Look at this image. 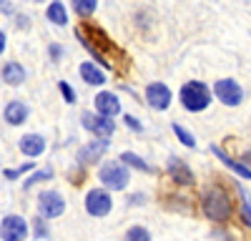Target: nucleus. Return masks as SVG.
Segmentation results:
<instances>
[{
  "mask_svg": "<svg viewBox=\"0 0 251 241\" xmlns=\"http://www.w3.org/2000/svg\"><path fill=\"white\" fill-rule=\"evenodd\" d=\"M126 241H151V234L146 226H131L126 231Z\"/></svg>",
  "mask_w": 251,
  "mask_h": 241,
  "instance_id": "nucleus-22",
  "label": "nucleus"
},
{
  "mask_svg": "<svg viewBox=\"0 0 251 241\" xmlns=\"http://www.w3.org/2000/svg\"><path fill=\"white\" fill-rule=\"evenodd\" d=\"M121 164H126V166H133V169L146 171V173H153V166H151V164H146L143 158H138L133 151H123V153H121Z\"/></svg>",
  "mask_w": 251,
  "mask_h": 241,
  "instance_id": "nucleus-20",
  "label": "nucleus"
},
{
  "mask_svg": "<svg viewBox=\"0 0 251 241\" xmlns=\"http://www.w3.org/2000/svg\"><path fill=\"white\" fill-rule=\"evenodd\" d=\"M166 169H169V176L176 181V184H181V186H191L194 184V173H191V169H188L181 158L171 156L169 164H166Z\"/></svg>",
  "mask_w": 251,
  "mask_h": 241,
  "instance_id": "nucleus-13",
  "label": "nucleus"
},
{
  "mask_svg": "<svg viewBox=\"0 0 251 241\" xmlns=\"http://www.w3.org/2000/svg\"><path fill=\"white\" fill-rule=\"evenodd\" d=\"M201 209H203V216L211 221H228V216H231V201L226 196V189L219 184L206 186L201 193Z\"/></svg>",
  "mask_w": 251,
  "mask_h": 241,
  "instance_id": "nucleus-2",
  "label": "nucleus"
},
{
  "mask_svg": "<svg viewBox=\"0 0 251 241\" xmlns=\"http://www.w3.org/2000/svg\"><path fill=\"white\" fill-rule=\"evenodd\" d=\"M35 234H38V236H48V226L43 224V218L35 221Z\"/></svg>",
  "mask_w": 251,
  "mask_h": 241,
  "instance_id": "nucleus-30",
  "label": "nucleus"
},
{
  "mask_svg": "<svg viewBox=\"0 0 251 241\" xmlns=\"http://www.w3.org/2000/svg\"><path fill=\"white\" fill-rule=\"evenodd\" d=\"M80 123H83V128H86V131H91L98 138H106V141L116 133L113 118H106V116H100V113H88L86 111V113L80 116Z\"/></svg>",
  "mask_w": 251,
  "mask_h": 241,
  "instance_id": "nucleus-6",
  "label": "nucleus"
},
{
  "mask_svg": "<svg viewBox=\"0 0 251 241\" xmlns=\"http://www.w3.org/2000/svg\"><path fill=\"white\" fill-rule=\"evenodd\" d=\"M25 236H28V224L23 216L8 214L0 221V239L3 241H25Z\"/></svg>",
  "mask_w": 251,
  "mask_h": 241,
  "instance_id": "nucleus-8",
  "label": "nucleus"
},
{
  "mask_svg": "<svg viewBox=\"0 0 251 241\" xmlns=\"http://www.w3.org/2000/svg\"><path fill=\"white\" fill-rule=\"evenodd\" d=\"M214 96L221 100L224 106L228 108H236L241 100H244V88L236 83L234 78H221L214 83Z\"/></svg>",
  "mask_w": 251,
  "mask_h": 241,
  "instance_id": "nucleus-5",
  "label": "nucleus"
},
{
  "mask_svg": "<svg viewBox=\"0 0 251 241\" xmlns=\"http://www.w3.org/2000/svg\"><path fill=\"white\" fill-rule=\"evenodd\" d=\"M48 178H53V169H50V166H48V169L35 171V176H30V178L25 181V189H30L33 184H38V181H48Z\"/></svg>",
  "mask_w": 251,
  "mask_h": 241,
  "instance_id": "nucleus-24",
  "label": "nucleus"
},
{
  "mask_svg": "<svg viewBox=\"0 0 251 241\" xmlns=\"http://www.w3.org/2000/svg\"><path fill=\"white\" fill-rule=\"evenodd\" d=\"M28 171H33L30 161H28V164H23V166H18V169H5V178H8V181H15V178H20V176L28 173Z\"/></svg>",
  "mask_w": 251,
  "mask_h": 241,
  "instance_id": "nucleus-26",
  "label": "nucleus"
},
{
  "mask_svg": "<svg viewBox=\"0 0 251 241\" xmlns=\"http://www.w3.org/2000/svg\"><path fill=\"white\" fill-rule=\"evenodd\" d=\"M75 35H78L80 43L91 50V55L98 60V63H103L106 68H113V55H118V50H116V46L111 43V38L106 33L98 30V28H91V25H86V28L80 25L75 30Z\"/></svg>",
  "mask_w": 251,
  "mask_h": 241,
  "instance_id": "nucleus-1",
  "label": "nucleus"
},
{
  "mask_svg": "<svg viewBox=\"0 0 251 241\" xmlns=\"http://www.w3.org/2000/svg\"><path fill=\"white\" fill-rule=\"evenodd\" d=\"M178 98H181V106L186 111L201 113V111H206L208 106H211V98L214 96H211V91H208V86L201 83V80H188V83L181 86Z\"/></svg>",
  "mask_w": 251,
  "mask_h": 241,
  "instance_id": "nucleus-3",
  "label": "nucleus"
},
{
  "mask_svg": "<svg viewBox=\"0 0 251 241\" xmlns=\"http://www.w3.org/2000/svg\"><path fill=\"white\" fill-rule=\"evenodd\" d=\"M174 133L178 136V141H181V144H183L186 148H196V138H194L191 133H188L181 123H174Z\"/></svg>",
  "mask_w": 251,
  "mask_h": 241,
  "instance_id": "nucleus-23",
  "label": "nucleus"
},
{
  "mask_svg": "<svg viewBox=\"0 0 251 241\" xmlns=\"http://www.w3.org/2000/svg\"><path fill=\"white\" fill-rule=\"evenodd\" d=\"M146 100H149L151 108L166 111V108L171 106L174 96H171V91H169V86H166V83H149V86H146Z\"/></svg>",
  "mask_w": 251,
  "mask_h": 241,
  "instance_id": "nucleus-10",
  "label": "nucleus"
},
{
  "mask_svg": "<svg viewBox=\"0 0 251 241\" xmlns=\"http://www.w3.org/2000/svg\"><path fill=\"white\" fill-rule=\"evenodd\" d=\"M78 73H80V78L86 80L88 86H103L106 83V73H103L96 63H80V68H78Z\"/></svg>",
  "mask_w": 251,
  "mask_h": 241,
  "instance_id": "nucleus-16",
  "label": "nucleus"
},
{
  "mask_svg": "<svg viewBox=\"0 0 251 241\" xmlns=\"http://www.w3.org/2000/svg\"><path fill=\"white\" fill-rule=\"evenodd\" d=\"M106 151H108V141L106 138H96V141H91V144L80 146L78 161L80 164H96L100 156H106Z\"/></svg>",
  "mask_w": 251,
  "mask_h": 241,
  "instance_id": "nucleus-12",
  "label": "nucleus"
},
{
  "mask_svg": "<svg viewBox=\"0 0 251 241\" xmlns=\"http://www.w3.org/2000/svg\"><path fill=\"white\" fill-rule=\"evenodd\" d=\"M46 18L50 20L53 25H66L68 23V10H66V3H60V0H53L46 10Z\"/></svg>",
  "mask_w": 251,
  "mask_h": 241,
  "instance_id": "nucleus-18",
  "label": "nucleus"
},
{
  "mask_svg": "<svg viewBox=\"0 0 251 241\" xmlns=\"http://www.w3.org/2000/svg\"><path fill=\"white\" fill-rule=\"evenodd\" d=\"M98 178H100V184L106 189L123 191L126 186H128V181H131V173H128V166L121 164V161H106V164L100 166V171H98Z\"/></svg>",
  "mask_w": 251,
  "mask_h": 241,
  "instance_id": "nucleus-4",
  "label": "nucleus"
},
{
  "mask_svg": "<svg viewBox=\"0 0 251 241\" xmlns=\"http://www.w3.org/2000/svg\"><path fill=\"white\" fill-rule=\"evenodd\" d=\"M18 28H25V30H28V28H30V18H28V15H25V18L18 15Z\"/></svg>",
  "mask_w": 251,
  "mask_h": 241,
  "instance_id": "nucleus-31",
  "label": "nucleus"
},
{
  "mask_svg": "<svg viewBox=\"0 0 251 241\" xmlns=\"http://www.w3.org/2000/svg\"><path fill=\"white\" fill-rule=\"evenodd\" d=\"M13 10V5L8 3V0H0V13H10Z\"/></svg>",
  "mask_w": 251,
  "mask_h": 241,
  "instance_id": "nucleus-32",
  "label": "nucleus"
},
{
  "mask_svg": "<svg viewBox=\"0 0 251 241\" xmlns=\"http://www.w3.org/2000/svg\"><path fill=\"white\" fill-rule=\"evenodd\" d=\"M60 55H63V48H60L58 43H53V46H50V60H53V63H58Z\"/></svg>",
  "mask_w": 251,
  "mask_h": 241,
  "instance_id": "nucleus-29",
  "label": "nucleus"
},
{
  "mask_svg": "<svg viewBox=\"0 0 251 241\" xmlns=\"http://www.w3.org/2000/svg\"><path fill=\"white\" fill-rule=\"evenodd\" d=\"M211 151H214V153L219 156V161H221V164H226V166H228V169H231V171H236L239 176H244L246 181H251V169H246V166H241V164H236V161H234V158H228V156H226V151H221L219 146H211Z\"/></svg>",
  "mask_w": 251,
  "mask_h": 241,
  "instance_id": "nucleus-19",
  "label": "nucleus"
},
{
  "mask_svg": "<svg viewBox=\"0 0 251 241\" xmlns=\"http://www.w3.org/2000/svg\"><path fill=\"white\" fill-rule=\"evenodd\" d=\"M58 91H60V96H63V100H66V103H75V91H73V86L71 83H66V80H60L58 83Z\"/></svg>",
  "mask_w": 251,
  "mask_h": 241,
  "instance_id": "nucleus-25",
  "label": "nucleus"
},
{
  "mask_svg": "<svg viewBox=\"0 0 251 241\" xmlns=\"http://www.w3.org/2000/svg\"><path fill=\"white\" fill-rule=\"evenodd\" d=\"M93 106L100 116H106V118H113L121 113V103H118V96L111 93V91H100L96 98H93Z\"/></svg>",
  "mask_w": 251,
  "mask_h": 241,
  "instance_id": "nucleus-11",
  "label": "nucleus"
},
{
  "mask_svg": "<svg viewBox=\"0 0 251 241\" xmlns=\"http://www.w3.org/2000/svg\"><path fill=\"white\" fill-rule=\"evenodd\" d=\"M20 151H23V156H30V158H35V156H40L46 151V138L43 136H38V133H25L23 138H20Z\"/></svg>",
  "mask_w": 251,
  "mask_h": 241,
  "instance_id": "nucleus-14",
  "label": "nucleus"
},
{
  "mask_svg": "<svg viewBox=\"0 0 251 241\" xmlns=\"http://www.w3.org/2000/svg\"><path fill=\"white\" fill-rule=\"evenodd\" d=\"M3 80L8 86H20L25 80V68L20 63H15V60H10V63L3 66Z\"/></svg>",
  "mask_w": 251,
  "mask_h": 241,
  "instance_id": "nucleus-17",
  "label": "nucleus"
},
{
  "mask_svg": "<svg viewBox=\"0 0 251 241\" xmlns=\"http://www.w3.org/2000/svg\"><path fill=\"white\" fill-rule=\"evenodd\" d=\"M38 211H40V218H58L66 211V198L58 191H43L38 196Z\"/></svg>",
  "mask_w": 251,
  "mask_h": 241,
  "instance_id": "nucleus-9",
  "label": "nucleus"
},
{
  "mask_svg": "<svg viewBox=\"0 0 251 241\" xmlns=\"http://www.w3.org/2000/svg\"><path fill=\"white\" fill-rule=\"evenodd\" d=\"M113 209V198L106 189H91L86 193V211L96 218H103V216H108Z\"/></svg>",
  "mask_w": 251,
  "mask_h": 241,
  "instance_id": "nucleus-7",
  "label": "nucleus"
},
{
  "mask_svg": "<svg viewBox=\"0 0 251 241\" xmlns=\"http://www.w3.org/2000/svg\"><path fill=\"white\" fill-rule=\"evenodd\" d=\"M123 123H126V128H131V131H136V133L143 131V123H141L136 116H128V113H126V116H123Z\"/></svg>",
  "mask_w": 251,
  "mask_h": 241,
  "instance_id": "nucleus-27",
  "label": "nucleus"
},
{
  "mask_svg": "<svg viewBox=\"0 0 251 241\" xmlns=\"http://www.w3.org/2000/svg\"><path fill=\"white\" fill-rule=\"evenodd\" d=\"M241 218H244V224H246V226H251V198H249V193L244 196V206H241Z\"/></svg>",
  "mask_w": 251,
  "mask_h": 241,
  "instance_id": "nucleus-28",
  "label": "nucleus"
},
{
  "mask_svg": "<svg viewBox=\"0 0 251 241\" xmlns=\"http://www.w3.org/2000/svg\"><path fill=\"white\" fill-rule=\"evenodd\" d=\"M3 118L8 120L10 126L25 123V118H28V106L23 103V100H10V103L5 106V111H3Z\"/></svg>",
  "mask_w": 251,
  "mask_h": 241,
  "instance_id": "nucleus-15",
  "label": "nucleus"
},
{
  "mask_svg": "<svg viewBox=\"0 0 251 241\" xmlns=\"http://www.w3.org/2000/svg\"><path fill=\"white\" fill-rule=\"evenodd\" d=\"M73 3V10L80 15V18H88L96 13V5H98V0H71Z\"/></svg>",
  "mask_w": 251,
  "mask_h": 241,
  "instance_id": "nucleus-21",
  "label": "nucleus"
},
{
  "mask_svg": "<svg viewBox=\"0 0 251 241\" xmlns=\"http://www.w3.org/2000/svg\"><path fill=\"white\" fill-rule=\"evenodd\" d=\"M5 43H8V40H5V33L0 30V53H5Z\"/></svg>",
  "mask_w": 251,
  "mask_h": 241,
  "instance_id": "nucleus-33",
  "label": "nucleus"
},
{
  "mask_svg": "<svg viewBox=\"0 0 251 241\" xmlns=\"http://www.w3.org/2000/svg\"><path fill=\"white\" fill-rule=\"evenodd\" d=\"M33 3H46V0H33Z\"/></svg>",
  "mask_w": 251,
  "mask_h": 241,
  "instance_id": "nucleus-34",
  "label": "nucleus"
}]
</instances>
